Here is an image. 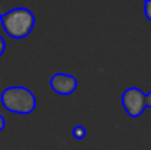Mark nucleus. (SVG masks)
<instances>
[{
    "label": "nucleus",
    "mask_w": 151,
    "mask_h": 150,
    "mask_svg": "<svg viewBox=\"0 0 151 150\" xmlns=\"http://www.w3.org/2000/svg\"><path fill=\"white\" fill-rule=\"evenodd\" d=\"M1 27L7 37L22 40L32 33L35 27V16L28 7H15L1 16Z\"/></svg>",
    "instance_id": "1"
},
{
    "label": "nucleus",
    "mask_w": 151,
    "mask_h": 150,
    "mask_svg": "<svg viewBox=\"0 0 151 150\" xmlns=\"http://www.w3.org/2000/svg\"><path fill=\"white\" fill-rule=\"evenodd\" d=\"M0 101L7 112L16 115H29L37 106L35 94L24 86L6 87L0 94Z\"/></svg>",
    "instance_id": "2"
},
{
    "label": "nucleus",
    "mask_w": 151,
    "mask_h": 150,
    "mask_svg": "<svg viewBox=\"0 0 151 150\" xmlns=\"http://www.w3.org/2000/svg\"><path fill=\"white\" fill-rule=\"evenodd\" d=\"M122 106L131 118H139L147 109V94L139 87H128L122 93Z\"/></svg>",
    "instance_id": "3"
},
{
    "label": "nucleus",
    "mask_w": 151,
    "mask_h": 150,
    "mask_svg": "<svg viewBox=\"0 0 151 150\" xmlns=\"http://www.w3.org/2000/svg\"><path fill=\"white\" fill-rule=\"evenodd\" d=\"M50 88L60 96H70L78 88V80L72 74L66 72H56L50 78Z\"/></svg>",
    "instance_id": "4"
},
{
    "label": "nucleus",
    "mask_w": 151,
    "mask_h": 150,
    "mask_svg": "<svg viewBox=\"0 0 151 150\" xmlns=\"http://www.w3.org/2000/svg\"><path fill=\"white\" fill-rule=\"evenodd\" d=\"M72 137L75 140H84L87 137V128L84 125H75L72 130Z\"/></svg>",
    "instance_id": "5"
},
{
    "label": "nucleus",
    "mask_w": 151,
    "mask_h": 150,
    "mask_svg": "<svg viewBox=\"0 0 151 150\" xmlns=\"http://www.w3.org/2000/svg\"><path fill=\"white\" fill-rule=\"evenodd\" d=\"M144 15L148 21H151V0L144 1Z\"/></svg>",
    "instance_id": "6"
},
{
    "label": "nucleus",
    "mask_w": 151,
    "mask_h": 150,
    "mask_svg": "<svg viewBox=\"0 0 151 150\" xmlns=\"http://www.w3.org/2000/svg\"><path fill=\"white\" fill-rule=\"evenodd\" d=\"M6 51V41H4V38L0 36V57H1V54Z\"/></svg>",
    "instance_id": "7"
},
{
    "label": "nucleus",
    "mask_w": 151,
    "mask_h": 150,
    "mask_svg": "<svg viewBox=\"0 0 151 150\" xmlns=\"http://www.w3.org/2000/svg\"><path fill=\"white\" fill-rule=\"evenodd\" d=\"M4 128H6V119H4V116L0 113V133H1Z\"/></svg>",
    "instance_id": "8"
},
{
    "label": "nucleus",
    "mask_w": 151,
    "mask_h": 150,
    "mask_svg": "<svg viewBox=\"0 0 151 150\" xmlns=\"http://www.w3.org/2000/svg\"><path fill=\"white\" fill-rule=\"evenodd\" d=\"M147 107L151 109V90L147 93Z\"/></svg>",
    "instance_id": "9"
},
{
    "label": "nucleus",
    "mask_w": 151,
    "mask_h": 150,
    "mask_svg": "<svg viewBox=\"0 0 151 150\" xmlns=\"http://www.w3.org/2000/svg\"><path fill=\"white\" fill-rule=\"evenodd\" d=\"M1 16H3V15H1V13H0V21H1Z\"/></svg>",
    "instance_id": "10"
}]
</instances>
